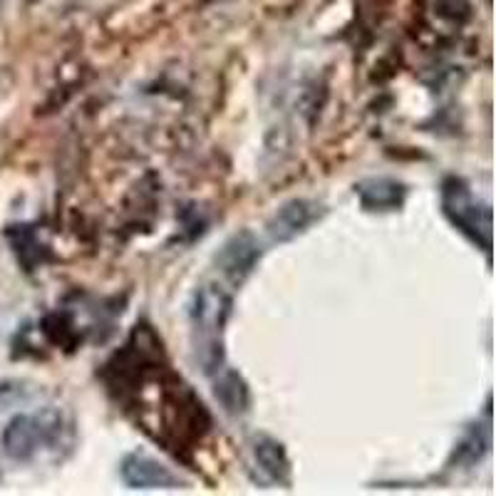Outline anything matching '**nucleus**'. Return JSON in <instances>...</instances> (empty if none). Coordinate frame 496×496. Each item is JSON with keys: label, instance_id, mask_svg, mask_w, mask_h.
Wrapping results in <instances>:
<instances>
[{"label": "nucleus", "instance_id": "2", "mask_svg": "<svg viewBox=\"0 0 496 496\" xmlns=\"http://www.w3.org/2000/svg\"><path fill=\"white\" fill-rule=\"evenodd\" d=\"M442 208H445V216L489 256L491 251V208L489 204H482L479 198H474L466 181L449 177L442 187Z\"/></svg>", "mask_w": 496, "mask_h": 496}, {"label": "nucleus", "instance_id": "3", "mask_svg": "<svg viewBox=\"0 0 496 496\" xmlns=\"http://www.w3.org/2000/svg\"><path fill=\"white\" fill-rule=\"evenodd\" d=\"M62 432V415L58 409H38L15 415L3 429V452L15 462H28L42 446L52 445Z\"/></svg>", "mask_w": 496, "mask_h": 496}, {"label": "nucleus", "instance_id": "4", "mask_svg": "<svg viewBox=\"0 0 496 496\" xmlns=\"http://www.w3.org/2000/svg\"><path fill=\"white\" fill-rule=\"evenodd\" d=\"M258 258H261V243L251 231H236L224 241V246L216 253V268L221 276L241 286L256 268Z\"/></svg>", "mask_w": 496, "mask_h": 496}, {"label": "nucleus", "instance_id": "6", "mask_svg": "<svg viewBox=\"0 0 496 496\" xmlns=\"http://www.w3.org/2000/svg\"><path fill=\"white\" fill-rule=\"evenodd\" d=\"M119 474L129 489H179L181 486V479L167 464H161L159 459L142 449L129 452L122 459Z\"/></svg>", "mask_w": 496, "mask_h": 496}, {"label": "nucleus", "instance_id": "10", "mask_svg": "<svg viewBox=\"0 0 496 496\" xmlns=\"http://www.w3.org/2000/svg\"><path fill=\"white\" fill-rule=\"evenodd\" d=\"M20 397V390L13 385H0V409L5 405H10V402H15Z\"/></svg>", "mask_w": 496, "mask_h": 496}, {"label": "nucleus", "instance_id": "7", "mask_svg": "<svg viewBox=\"0 0 496 496\" xmlns=\"http://www.w3.org/2000/svg\"><path fill=\"white\" fill-rule=\"evenodd\" d=\"M355 194L365 211H395L405 204L407 187L397 179L370 177L357 184Z\"/></svg>", "mask_w": 496, "mask_h": 496}, {"label": "nucleus", "instance_id": "9", "mask_svg": "<svg viewBox=\"0 0 496 496\" xmlns=\"http://www.w3.org/2000/svg\"><path fill=\"white\" fill-rule=\"evenodd\" d=\"M211 377H214V397L218 400V405L224 407V412L234 417L246 415L251 407V390L246 380L238 375L236 370H226V367H221Z\"/></svg>", "mask_w": 496, "mask_h": 496}, {"label": "nucleus", "instance_id": "8", "mask_svg": "<svg viewBox=\"0 0 496 496\" xmlns=\"http://www.w3.org/2000/svg\"><path fill=\"white\" fill-rule=\"evenodd\" d=\"M253 462H256V469L263 474L268 484H288L290 482V462H288L286 446L273 436H256Z\"/></svg>", "mask_w": 496, "mask_h": 496}, {"label": "nucleus", "instance_id": "1", "mask_svg": "<svg viewBox=\"0 0 496 496\" xmlns=\"http://www.w3.org/2000/svg\"><path fill=\"white\" fill-rule=\"evenodd\" d=\"M231 316V296L218 286H201L188 303L194 355L207 375L224 367V330Z\"/></svg>", "mask_w": 496, "mask_h": 496}, {"label": "nucleus", "instance_id": "5", "mask_svg": "<svg viewBox=\"0 0 496 496\" xmlns=\"http://www.w3.org/2000/svg\"><path fill=\"white\" fill-rule=\"evenodd\" d=\"M326 211L317 201L310 198H290L288 204L278 208L266 224V234L271 243H288L316 224Z\"/></svg>", "mask_w": 496, "mask_h": 496}]
</instances>
